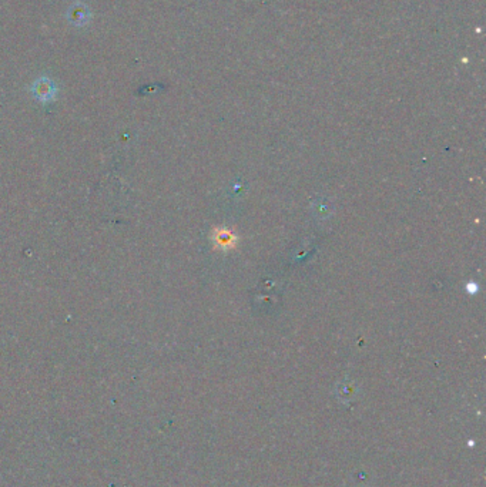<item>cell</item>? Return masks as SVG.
<instances>
[{
    "instance_id": "1",
    "label": "cell",
    "mask_w": 486,
    "mask_h": 487,
    "mask_svg": "<svg viewBox=\"0 0 486 487\" xmlns=\"http://www.w3.org/2000/svg\"><path fill=\"white\" fill-rule=\"evenodd\" d=\"M30 91H32L34 99H37L38 102L49 103V102L54 100V97L57 94V87L52 79L43 76V77H38L37 80H34V83L30 87Z\"/></svg>"
},
{
    "instance_id": "2",
    "label": "cell",
    "mask_w": 486,
    "mask_h": 487,
    "mask_svg": "<svg viewBox=\"0 0 486 487\" xmlns=\"http://www.w3.org/2000/svg\"><path fill=\"white\" fill-rule=\"evenodd\" d=\"M93 17L91 10L86 3H83L82 0H76V2L69 8L67 10V21L71 26L76 27H83L90 23Z\"/></svg>"
},
{
    "instance_id": "3",
    "label": "cell",
    "mask_w": 486,
    "mask_h": 487,
    "mask_svg": "<svg viewBox=\"0 0 486 487\" xmlns=\"http://www.w3.org/2000/svg\"><path fill=\"white\" fill-rule=\"evenodd\" d=\"M214 242H216L217 247H221L223 249H227V248H232L236 244V238H234V234L227 231V229H221V231H217L216 234V238H214Z\"/></svg>"
}]
</instances>
